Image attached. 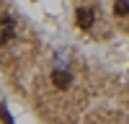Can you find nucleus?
Segmentation results:
<instances>
[{
  "label": "nucleus",
  "instance_id": "obj_1",
  "mask_svg": "<svg viewBox=\"0 0 129 124\" xmlns=\"http://www.w3.org/2000/svg\"><path fill=\"white\" fill-rule=\"evenodd\" d=\"M16 36V23L13 18H0V44H10Z\"/></svg>",
  "mask_w": 129,
  "mask_h": 124
},
{
  "label": "nucleus",
  "instance_id": "obj_2",
  "mask_svg": "<svg viewBox=\"0 0 129 124\" xmlns=\"http://www.w3.org/2000/svg\"><path fill=\"white\" fill-rule=\"evenodd\" d=\"M52 83H54L59 90H64V88L72 85V75H70L67 70H54V72H52Z\"/></svg>",
  "mask_w": 129,
  "mask_h": 124
},
{
  "label": "nucleus",
  "instance_id": "obj_3",
  "mask_svg": "<svg viewBox=\"0 0 129 124\" xmlns=\"http://www.w3.org/2000/svg\"><path fill=\"white\" fill-rule=\"evenodd\" d=\"M75 21H78L83 28H90V26H93V10H88V8H78V10H75Z\"/></svg>",
  "mask_w": 129,
  "mask_h": 124
},
{
  "label": "nucleus",
  "instance_id": "obj_4",
  "mask_svg": "<svg viewBox=\"0 0 129 124\" xmlns=\"http://www.w3.org/2000/svg\"><path fill=\"white\" fill-rule=\"evenodd\" d=\"M114 13L116 16H126L129 13V3H126V0H116V3H114Z\"/></svg>",
  "mask_w": 129,
  "mask_h": 124
},
{
  "label": "nucleus",
  "instance_id": "obj_5",
  "mask_svg": "<svg viewBox=\"0 0 129 124\" xmlns=\"http://www.w3.org/2000/svg\"><path fill=\"white\" fill-rule=\"evenodd\" d=\"M0 119H3L5 124H16L13 119H10V114H8V109H5V106H0Z\"/></svg>",
  "mask_w": 129,
  "mask_h": 124
}]
</instances>
